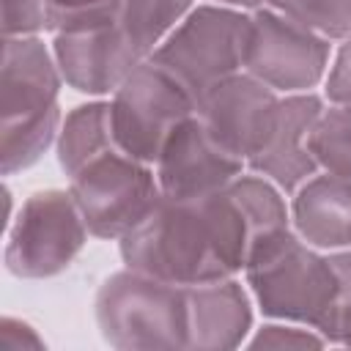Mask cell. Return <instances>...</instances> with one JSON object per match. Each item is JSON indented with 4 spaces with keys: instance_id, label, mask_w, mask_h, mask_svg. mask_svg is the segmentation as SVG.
Masks as SVG:
<instances>
[{
    "instance_id": "obj_1",
    "label": "cell",
    "mask_w": 351,
    "mask_h": 351,
    "mask_svg": "<svg viewBox=\"0 0 351 351\" xmlns=\"http://www.w3.org/2000/svg\"><path fill=\"white\" fill-rule=\"evenodd\" d=\"M252 228L225 186L208 197H159L148 217L118 239L123 266L184 288L244 271Z\"/></svg>"
},
{
    "instance_id": "obj_2",
    "label": "cell",
    "mask_w": 351,
    "mask_h": 351,
    "mask_svg": "<svg viewBox=\"0 0 351 351\" xmlns=\"http://www.w3.org/2000/svg\"><path fill=\"white\" fill-rule=\"evenodd\" d=\"M60 85L63 77L55 63L52 44H44L41 36L3 38V176H14L33 167L58 143V132L63 123L58 104Z\"/></svg>"
},
{
    "instance_id": "obj_3",
    "label": "cell",
    "mask_w": 351,
    "mask_h": 351,
    "mask_svg": "<svg viewBox=\"0 0 351 351\" xmlns=\"http://www.w3.org/2000/svg\"><path fill=\"white\" fill-rule=\"evenodd\" d=\"M244 277L266 318L324 329L337 293V274L329 252L307 244L293 228L258 239L250 247Z\"/></svg>"
},
{
    "instance_id": "obj_4",
    "label": "cell",
    "mask_w": 351,
    "mask_h": 351,
    "mask_svg": "<svg viewBox=\"0 0 351 351\" xmlns=\"http://www.w3.org/2000/svg\"><path fill=\"white\" fill-rule=\"evenodd\" d=\"M96 324L112 348H189V296L184 285L121 269L96 291Z\"/></svg>"
},
{
    "instance_id": "obj_5",
    "label": "cell",
    "mask_w": 351,
    "mask_h": 351,
    "mask_svg": "<svg viewBox=\"0 0 351 351\" xmlns=\"http://www.w3.org/2000/svg\"><path fill=\"white\" fill-rule=\"evenodd\" d=\"M252 14L200 3L148 58L165 69L195 101L217 82L244 71Z\"/></svg>"
},
{
    "instance_id": "obj_6",
    "label": "cell",
    "mask_w": 351,
    "mask_h": 351,
    "mask_svg": "<svg viewBox=\"0 0 351 351\" xmlns=\"http://www.w3.org/2000/svg\"><path fill=\"white\" fill-rule=\"evenodd\" d=\"M88 225L69 189L33 192L5 239V269L19 280H49L66 271L88 244Z\"/></svg>"
},
{
    "instance_id": "obj_7",
    "label": "cell",
    "mask_w": 351,
    "mask_h": 351,
    "mask_svg": "<svg viewBox=\"0 0 351 351\" xmlns=\"http://www.w3.org/2000/svg\"><path fill=\"white\" fill-rule=\"evenodd\" d=\"M82 219L96 239H123L159 203L162 189L154 165H145L118 148L104 151L82 170L69 176Z\"/></svg>"
},
{
    "instance_id": "obj_8",
    "label": "cell",
    "mask_w": 351,
    "mask_h": 351,
    "mask_svg": "<svg viewBox=\"0 0 351 351\" xmlns=\"http://www.w3.org/2000/svg\"><path fill=\"white\" fill-rule=\"evenodd\" d=\"M192 112L195 99L165 69L143 60L110 99L115 148L156 165L173 129Z\"/></svg>"
},
{
    "instance_id": "obj_9",
    "label": "cell",
    "mask_w": 351,
    "mask_h": 351,
    "mask_svg": "<svg viewBox=\"0 0 351 351\" xmlns=\"http://www.w3.org/2000/svg\"><path fill=\"white\" fill-rule=\"evenodd\" d=\"M332 41L263 5L252 11L244 71L280 96L310 93L329 71Z\"/></svg>"
},
{
    "instance_id": "obj_10",
    "label": "cell",
    "mask_w": 351,
    "mask_h": 351,
    "mask_svg": "<svg viewBox=\"0 0 351 351\" xmlns=\"http://www.w3.org/2000/svg\"><path fill=\"white\" fill-rule=\"evenodd\" d=\"M280 99L261 80L239 71L208 88L195 101V115L228 154L250 162L274 126Z\"/></svg>"
},
{
    "instance_id": "obj_11",
    "label": "cell",
    "mask_w": 351,
    "mask_h": 351,
    "mask_svg": "<svg viewBox=\"0 0 351 351\" xmlns=\"http://www.w3.org/2000/svg\"><path fill=\"white\" fill-rule=\"evenodd\" d=\"M244 167L247 162L228 154L195 112L173 129L154 165L162 195L173 200H197L222 192Z\"/></svg>"
},
{
    "instance_id": "obj_12",
    "label": "cell",
    "mask_w": 351,
    "mask_h": 351,
    "mask_svg": "<svg viewBox=\"0 0 351 351\" xmlns=\"http://www.w3.org/2000/svg\"><path fill=\"white\" fill-rule=\"evenodd\" d=\"M52 55L69 88L85 96H112L145 60L126 38L121 22L52 36Z\"/></svg>"
},
{
    "instance_id": "obj_13",
    "label": "cell",
    "mask_w": 351,
    "mask_h": 351,
    "mask_svg": "<svg viewBox=\"0 0 351 351\" xmlns=\"http://www.w3.org/2000/svg\"><path fill=\"white\" fill-rule=\"evenodd\" d=\"M324 107L326 101L315 90L282 96L274 126L258 154L247 162V167L274 181L285 195H293L310 176L318 173L310 134Z\"/></svg>"
},
{
    "instance_id": "obj_14",
    "label": "cell",
    "mask_w": 351,
    "mask_h": 351,
    "mask_svg": "<svg viewBox=\"0 0 351 351\" xmlns=\"http://www.w3.org/2000/svg\"><path fill=\"white\" fill-rule=\"evenodd\" d=\"M189 348H239L252 332V293L236 280H214L186 288Z\"/></svg>"
},
{
    "instance_id": "obj_15",
    "label": "cell",
    "mask_w": 351,
    "mask_h": 351,
    "mask_svg": "<svg viewBox=\"0 0 351 351\" xmlns=\"http://www.w3.org/2000/svg\"><path fill=\"white\" fill-rule=\"evenodd\" d=\"M291 228L315 250L351 247V178L318 170L291 200Z\"/></svg>"
},
{
    "instance_id": "obj_16",
    "label": "cell",
    "mask_w": 351,
    "mask_h": 351,
    "mask_svg": "<svg viewBox=\"0 0 351 351\" xmlns=\"http://www.w3.org/2000/svg\"><path fill=\"white\" fill-rule=\"evenodd\" d=\"M110 148H115L110 101L96 99L63 115L55 151H58V165L66 176H74L77 170H82L88 162H93Z\"/></svg>"
},
{
    "instance_id": "obj_17",
    "label": "cell",
    "mask_w": 351,
    "mask_h": 351,
    "mask_svg": "<svg viewBox=\"0 0 351 351\" xmlns=\"http://www.w3.org/2000/svg\"><path fill=\"white\" fill-rule=\"evenodd\" d=\"M192 8L195 0H121L118 22L134 49L148 60Z\"/></svg>"
},
{
    "instance_id": "obj_18",
    "label": "cell",
    "mask_w": 351,
    "mask_h": 351,
    "mask_svg": "<svg viewBox=\"0 0 351 351\" xmlns=\"http://www.w3.org/2000/svg\"><path fill=\"white\" fill-rule=\"evenodd\" d=\"M310 148L318 170L351 178V107L326 104L313 126Z\"/></svg>"
},
{
    "instance_id": "obj_19",
    "label": "cell",
    "mask_w": 351,
    "mask_h": 351,
    "mask_svg": "<svg viewBox=\"0 0 351 351\" xmlns=\"http://www.w3.org/2000/svg\"><path fill=\"white\" fill-rule=\"evenodd\" d=\"M266 5L329 41L351 36V0H266Z\"/></svg>"
},
{
    "instance_id": "obj_20",
    "label": "cell",
    "mask_w": 351,
    "mask_h": 351,
    "mask_svg": "<svg viewBox=\"0 0 351 351\" xmlns=\"http://www.w3.org/2000/svg\"><path fill=\"white\" fill-rule=\"evenodd\" d=\"M47 11L49 33L55 36L115 22L121 14V0H47Z\"/></svg>"
},
{
    "instance_id": "obj_21",
    "label": "cell",
    "mask_w": 351,
    "mask_h": 351,
    "mask_svg": "<svg viewBox=\"0 0 351 351\" xmlns=\"http://www.w3.org/2000/svg\"><path fill=\"white\" fill-rule=\"evenodd\" d=\"M329 261L337 274V293L332 302V313L321 329L329 346L351 348V247L329 252Z\"/></svg>"
},
{
    "instance_id": "obj_22",
    "label": "cell",
    "mask_w": 351,
    "mask_h": 351,
    "mask_svg": "<svg viewBox=\"0 0 351 351\" xmlns=\"http://www.w3.org/2000/svg\"><path fill=\"white\" fill-rule=\"evenodd\" d=\"M250 348H324L329 346L326 337L304 324L291 321H271L255 329V335L247 340Z\"/></svg>"
},
{
    "instance_id": "obj_23",
    "label": "cell",
    "mask_w": 351,
    "mask_h": 351,
    "mask_svg": "<svg viewBox=\"0 0 351 351\" xmlns=\"http://www.w3.org/2000/svg\"><path fill=\"white\" fill-rule=\"evenodd\" d=\"M49 30L47 0H3V38L41 36Z\"/></svg>"
},
{
    "instance_id": "obj_24",
    "label": "cell",
    "mask_w": 351,
    "mask_h": 351,
    "mask_svg": "<svg viewBox=\"0 0 351 351\" xmlns=\"http://www.w3.org/2000/svg\"><path fill=\"white\" fill-rule=\"evenodd\" d=\"M324 101L351 107V36L332 52L329 71L324 77Z\"/></svg>"
},
{
    "instance_id": "obj_25",
    "label": "cell",
    "mask_w": 351,
    "mask_h": 351,
    "mask_svg": "<svg viewBox=\"0 0 351 351\" xmlns=\"http://www.w3.org/2000/svg\"><path fill=\"white\" fill-rule=\"evenodd\" d=\"M44 337L25 321L5 315L0 321V351H25V348H44Z\"/></svg>"
},
{
    "instance_id": "obj_26",
    "label": "cell",
    "mask_w": 351,
    "mask_h": 351,
    "mask_svg": "<svg viewBox=\"0 0 351 351\" xmlns=\"http://www.w3.org/2000/svg\"><path fill=\"white\" fill-rule=\"evenodd\" d=\"M208 3H217V5H228V8H239V11H258L266 5V0H208Z\"/></svg>"
}]
</instances>
